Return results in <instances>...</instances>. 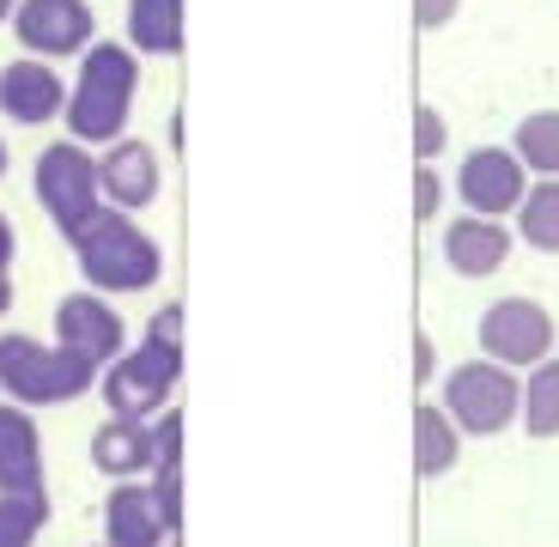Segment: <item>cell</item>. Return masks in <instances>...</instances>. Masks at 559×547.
I'll return each mask as SVG.
<instances>
[{"label":"cell","instance_id":"obj_1","mask_svg":"<svg viewBox=\"0 0 559 547\" xmlns=\"http://www.w3.org/2000/svg\"><path fill=\"white\" fill-rule=\"evenodd\" d=\"M134 98H140V56L116 37H98L68 80V110H61L68 141L92 146V153L122 141L128 122H134Z\"/></svg>","mask_w":559,"mask_h":547},{"label":"cell","instance_id":"obj_2","mask_svg":"<svg viewBox=\"0 0 559 547\" xmlns=\"http://www.w3.org/2000/svg\"><path fill=\"white\" fill-rule=\"evenodd\" d=\"M68 250L80 262V281L104 298H128V293H146V286L165 281V250H158V238L122 207H98L68 238Z\"/></svg>","mask_w":559,"mask_h":547},{"label":"cell","instance_id":"obj_3","mask_svg":"<svg viewBox=\"0 0 559 547\" xmlns=\"http://www.w3.org/2000/svg\"><path fill=\"white\" fill-rule=\"evenodd\" d=\"M98 390V365L68 353L61 341H37L25 329L0 335V395L19 407H68Z\"/></svg>","mask_w":559,"mask_h":547},{"label":"cell","instance_id":"obj_4","mask_svg":"<svg viewBox=\"0 0 559 547\" xmlns=\"http://www.w3.org/2000/svg\"><path fill=\"white\" fill-rule=\"evenodd\" d=\"M438 407L456 420L462 438H499L518 426L523 414V371L499 359H462L444 371V390H438Z\"/></svg>","mask_w":559,"mask_h":547},{"label":"cell","instance_id":"obj_5","mask_svg":"<svg viewBox=\"0 0 559 547\" xmlns=\"http://www.w3.org/2000/svg\"><path fill=\"white\" fill-rule=\"evenodd\" d=\"M31 195L37 207L49 213L61 238H73L92 213L104 207V189H98V153L80 141H49L31 165Z\"/></svg>","mask_w":559,"mask_h":547},{"label":"cell","instance_id":"obj_6","mask_svg":"<svg viewBox=\"0 0 559 547\" xmlns=\"http://www.w3.org/2000/svg\"><path fill=\"white\" fill-rule=\"evenodd\" d=\"M177 383H182V353H165L153 341H134L122 359H110L98 371L104 407L122 414V420H153L158 407H170Z\"/></svg>","mask_w":559,"mask_h":547},{"label":"cell","instance_id":"obj_7","mask_svg":"<svg viewBox=\"0 0 559 547\" xmlns=\"http://www.w3.org/2000/svg\"><path fill=\"white\" fill-rule=\"evenodd\" d=\"M13 37H19V56L80 61L98 43V13H92V0H19Z\"/></svg>","mask_w":559,"mask_h":547},{"label":"cell","instance_id":"obj_8","mask_svg":"<svg viewBox=\"0 0 559 547\" xmlns=\"http://www.w3.org/2000/svg\"><path fill=\"white\" fill-rule=\"evenodd\" d=\"M480 353L499 365H511V371H530V365H542L547 353H554V317H547V305H535V298L511 293V298H492L487 310H480Z\"/></svg>","mask_w":559,"mask_h":547},{"label":"cell","instance_id":"obj_9","mask_svg":"<svg viewBox=\"0 0 559 547\" xmlns=\"http://www.w3.org/2000/svg\"><path fill=\"white\" fill-rule=\"evenodd\" d=\"M530 170L511 146H475V153H462L456 165V201L462 213H487V219H511L518 201L530 195Z\"/></svg>","mask_w":559,"mask_h":547},{"label":"cell","instance_id":"obj_10","mask_svg":"<svg viewBox=\"0 0 559 547\" xmlns=\"http://www.w3.org/2000/svg\"><path fill=\"white\" fill-rule=\"evenodd\" d=\"M56 341L68 353H80V359H92L104 371L110 359H122L128 353V323H122V310L110 305L104 293H92V286H80V293H68L56 305Z\"/></svg>","mask_w":559,"mask_h":547},{"label":"cell","instance_id":"obj_11","mask_svg":"<svg viewBox=\"0 0 559 547\" xmlns=\"http://www.w3.org/2000/svg\"><path fill=\"white\" fill-rule=\"evenodd\" d=\"M61 110H68V80H61L56 61L43 56H19L0 68V116L19 128H49L61 122Z\"/></svg>","mask_w":559,"mask_h":547},{"label":"cell","instance_id":"obj_12","mask_svg":"<svg viewBox=\"0 0 559 547\" xmlns=\"http://www.w3.org/2000/svg\"><path fill=\"white\" fill-rule=\"evenodd\" d=\"M511 250H518L511 219H487V213H456L444 225V238H438V255H444V267L456 281H487V274H499L511 262Z\"/></svg>","mask_w":559,"mask_h":547},{"label":"cell","instance_id":"obj_13","mask_svg":"<svg viewBox=\"0 0 559 547\" xmlns=\"http://www.w3.org/2000/svg\"><path fill=\"white\" fill-rule=\"evenodd\" d=\"M98 189H104V207H122V213H146L165 189V165L146 141L122 134V141L98 146Z\"/></svg>","mask_w":559,"mask_h":547},{"label":"cell","instance_id":"obj_14","mask_svg":"<svg viewBox=\"0 0 559 547\" xmlns=\"http://www.w3.org/2000/svg\"><path fill=\"white\" fill-rule=\"evenodd\" d=\"M104 542L110 547H170L177 535L165 530L146 480H116L104 499Z\"/></svg>","mask_w":559,"mask_h":547},{"label":"cell","instance_id":"obj_15","mask_svg":"<svg viewBox=\"0 0 559 547\" xmlns=\"http://www.w3.org/2000/svg\"><path fill=\"white\" fill-rule=\"evenodd\" d=\"M128 49L140 61H170L182 56V37H189V0H128Z\"/></svg>","mask_w":559,"mask_h":547},{"label":"cell","instance_id":"obj_16","mask_svg":"<svg viewBox=\"0 0 559 547\" xmlns=\"http://www.w3.org/2000/svg\"><path fill=\"white\" fill-rule=\"evenodd\" d=\"M92 468L110 475V480L153 475V432H146V420H122V414H110V420L92 432Z\"/></svg>","mask_w":559,"mask_h":547},{"label":"cell","instance_id":"obj_17","mask_svg":"<svg viewBox=\"0 0 559 547\" xmlns=\"http://www.w3.org/2000/svg\"><path fill=\"white\" fill-rule=\"evenodd\" d=\"M462 463V432L438 402H419L414 407V475L419 480H438Z\"/></svg>","mask_w":559,"mask_h":547},{"label":"cell","instance_id":"obj_18","mask_svg":"<svg viewBox=\"0 0 559 547\" xmlns=\"http://www.w3.org/2000/svg\"><path fill=\"white\" fill-rule=\"evenodd\" d=\"M511 231H518V243H530L535 255H559V177L530 182V195L511 213Z\"/></svg>","mask_w":559,"mask_h":547},{"label":"cell","instance_id":"obj_19","mask_svg":"<svg viewBox=\"0 0 559 547\" xmlns=\"http://www.w3.org/2000/svg\"><path fill=\"white\" fill-rule=\"evenodd\" d=\"M518 426L530 438H559V359L554 353L523 371V414H518Z\"/></svg>","mask_w":559,"mask_h":547},{"label":"cell","instance_id":"obj_20","mask_svg":"<svg viewBox=\"0 0 559 547\" xmlns=\"http://www.w3.org/2000/svg\"><path fill=\"white\" fill-rule=\"evenodd\" d=\"M19 468H43V426L31 407L0 395V475H19Z\"/></svg>","mask_w":559,"mask_h":547},{"label":"cell","instance_id":"obj_21","mask_svg":"<svg viewBox=\"0 0 559 547\" xmlns=\"http://www.w3.org/2000/svg\"><path fill=\"white\" fill-rule=\"evenodd\" d=\"M511 153L530 177H559V110H530L511 134Z\"/></svg>","mask_w":559,"mask_h":547},{"label":"cell","instance_id":"obj_22","mask_svg":"<svg viewBox=\"0 0 559 547\" xmlns=\"http://www.w3.org/2000/svg\"><path fill=\"white\" fill-rule=\"evenodd\" d=\"M49 523V492H0V547H37Z\"/></svg>","mask_w":559,"mask_h":547},{"label":"cell","instance_id":"obj_23","mask_svg":"<svg viewBox=\"0 0 559 547\" xmlns=\"http://www.w3.org/2000/svg\"><path fill=\"white\" fill-rule=\"evenodd\" d=\"M146 432H153V468H182V414L177 407H158L153 420H146Z\"/></svg>","mask_w":559,"mask_h":547},{"label":"cell","instance_id":"obj_24","mask_svg":"<svg viewBox=\"0 0 559 547\" xmlns=\"http://www.w3.org/2000/svg\"><path fill=\"white\" fill-rule=\"evenodd\" d=\"M444 146H450V122L432 110V104H419V110H414V158H419V165H438Z\"/></svg>","mask_w":559,"mask_h":547},{"label":"cell","instance_id":"obj_25","mask_svg":"<svg viewBox=\"0 0 559 547\" xmlns=\"http://www.w3.org/2000/svg\"><path fill=\"white\" fill-rule=\"evenodd\" d=\"M146 487H153V506H158V518H165V530L177 535L182 530V468H153Z\"/></svg>","mask_w":559,"mask_h":547},{"label":"cell","instance_id":"obj_26","mask_svg":"<svg viewBox=\"0 0 559 547\" xmlns=\"http://www.w3.org/2000/svg\"><path fill=\"white\" fill-rule=\"evenodd\" d=\"M444 189L450 182L438 177V165H414V219L419 225H432L444 213Z\"/></svg>","mask_w":559,"mask_h":547},{"label":"cell","instance_id":"obj_27","mask_svg":"<svg viewBox=\"0 0 559 547\" xmlns=\"http://www.w3.org/2000/svg\"><path fill=\"white\" fill-rule=\"evenodd\" d=\"M140 341H153V347H165V353H182V305H177V298L146 317V335H140Z\"/></svg>","mask_w":559,"mask_h":547},{"label":"cell","instance_id":"obj_28","mask_svg":"<svg viewBox=\"0 0 559 547\" xmlns=\"http://www.w3.org/2000/svg\"><path fill=\"white\" fill-rule=\"evenodd\" d=\"M462 13V0H414V25L419 31H444Z\"/></svg>","mask_w":559,"mask_h":547},{"label":"cell","instance_id":"obj_29","mask_svg":"<svg viewBox=\"0 0 559 547\" xmlns=\"http://www.w3.org/2000/svg\"><path fill=\"white\" fill-rule=\"evenodd\" d=\"M438 378V347L432 335H414V383H432Z\"/></svg>","mask_w":559,"mask_h":547},{"label":"cell","instance_id":"obj_30","mask_svg":"<svg viewBox=\"0 0 559 547\" xmlns=\"http://www.w3.org/2000/svg\"><path fill=\"white\" fill-rule=\"evenodd\" d=\"M13 255H19V231H13V219L0 213V267H13Z\"/></svg>","mask_w":559,"mask_h":547},{"label":"cell","instance_id":"obj_31","mask_svg":"<svg viewBox=\"0 0 559 547\" xmlns=\"http://www.w3.org/2000/svg\"><path fill=\"white\" fill-rule=\"evenodd\" d=\"M13 310V267H0V317Z\"/></svg>","mask_w":559,"mask_h":547},{"label":"cell","instance_id":"obj_32","mask_svg":"<svg viewBox=\"0 0 559 547\" xmlns=\"http://www.w3.org/2000/svg\"><path fill=\"white\" fill-rule=\"evenodd\" d=\"M13 13H19V0H0V25H13Z\"/></svg>","mask_w":559,"mask_h":547},{"label":"cell","instance_id":"obj_33","mask_svg":"<svg viewBox=\"0 0 559 547\" xmlns=\"http://www.w3.org/2000/svg\"><path fill=\"white\" fill-rule=\"evenodd\" d=\"M7 165H13V153H7V141H0V182H7Z\"/></svg>","mask_w":559,"mask_h":547},{"label":"cell","instance_id":"obj_34","mask_svg":"<svg viewBox=\"0 0 559 547\" xmlns=\"http://www.w3.org/2000/svg\"><path fill=\"white\" fill-rule=\"evenodd\" d=\"M98 547H110V542H98Z\"/></svg>","mask_w":559,"mask_h":547}]
</instances>
